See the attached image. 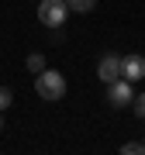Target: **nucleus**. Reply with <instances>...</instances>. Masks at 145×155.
I'll list each match as a JSON object with an SVG mask.
<instances>
[{
	"label": "nucleus",
	"instance_id": "obj_1",
	"mask_svg": "<svg viewBox=\"0 0 145 155\" xmlns=\"http://www.w3.org/2000/svg\"><path fill=\"white\" fill-rule=\"evenodd\" d=\"M35 93H38L42 100H62L66 97V76L62 72H56V69H42L38 76H35Z\"/></svg>",
	"mask_w": 145,
	"mask_h": 155
},
{
	"label": "nucleus",
	"instance_id": "obj_2",
	"mask_svg": "<svg viewBox=\"0 0 145 155\" xmlns=\"http://www.w3.org/2000/svg\"><path fill=\"white\" fill-rule=\"evenodd\" d=\"M69 17V4L66 0H38V21L45 28H62Z\"/></svg>",
	"mask_w": 145,
	"mask_h": 155
},
{
	"label": "nucleus",
	"instance_id": "obj_3",
	"mask_svg": "<svg viewBox=\"0 0 145 155\" xmlns=\"http://www.w3.org/2000/svg\"><path fill=\"white\" fill-rule=\"evenodd\" d=\"M135 100V90L128 79H114V83H107V104L111 107H128Z\"/></svg>",
	"mask_w": 145,
	"mask_h": 155
},
{
	"label": "nucleus",
	"instance_id": "obj_4",
	"mask_svg": "<svg viewBox=\"0 0 145 155\" xmlns=\"http://www.w3.org/2000/svg\"><path fill=\"white\" fill-rule=\"evenodd\" d=\"M121 79H128V83L145 79V55H138V52L121 55Z\"/></svg>",
	"mask_w": 145,
	"mask_h": 155
},
{
	"label": "nucleus",
	"instance_id": "obj_5",
	"mask_svg": "<svg viewBox=\"0 0 145 155\" xmlns=\"http://www.w3.org/2000/svg\"><path fill=\"white\" fill-rule=\"evenodd\" d=\"M97 76H100V83H114V79H121V55H114V52L100 55V62H97Z\"/></svg>",
	"mask_w": 145,
	"mask_h": 155
},
{
	"label": "nucleus",
	"instance_id": "obj_6",
	"mask_svg": "<svg viewBox=\"0 0 145 155\" xmlns=\"http://www.w3.org/2000/svg\"><path fill=\"white\" fill-rule=\"evenodd\" d=\"M24 66H28V69L35 72V76H38V72L45 69V55H38V52H31V55H28V59H24Z\"/></svg>",
	"mask_w": 145,
	"mask_h": 155
},
{
	"label": "nucleus",
	"instance_id": "obj_7",
	"mask_svg": "<svg viewBox=\"0 0 145 155\" xmlns=\"http://www.w3.org/2000/svg\"><path fill=\"white\" fill-rule=\"evenodd\" d=\"M66 4H69V11L86 14V11H93V7H97V0H66Z\"/></svg>",
	"mask_w": 145,
	"mask_h": 155
},
{
	"label": "nucleus",
	"instance_id": "obj_8",
	"mask_svg": "<svg viewBox=\"0 0 145 155\" xmlns=\"http://www.w3.org/2000/svg\"><path fill=\"white\" fill-rule=\"evenodd\" d=\"M121 152L124 155H145V145L142 141H128V145H121Z\"/></svg>",
	"mask_w": 145,
	"mask_h": 155
},
{
	"label": "nucleus",
	"instance_id": "obj_9",
	"mask_svg": "<svg viewBox=\"0 0 145 155\" xmlns=\"http://www.w3.org/2000/svg\"><path fill=\"white\" fill-rule=\"evenodd\" d=\"M11 104H14V93H11V86H0V110H7Z\"/></svg>",
	"mask_w": 145,
	"mask_h": 155
},
{
	"label": "nucleus",
	"instance_id": "obj_10",
	"mask_svg": "<svg viewBox=\"0 0 145 155\" xmlns=\"http://www.w3.org/2000/svg\"><path fill=\"white\" fill-rule=\"evenodd\" d=\"M131 107H135V114L145 121V93H135V100H131Z\"/></svg>",
	"mask_w": 145,
	"mask_h": 155
},
{
	"label": "nucleus",
	"instance_id": "obj_11",
	"mask_svg": "<svg viewBox=\"0 0 145 155\" xmlns=\"http://www.w3.org/2000/svg\"><path fill=\"white\" fill-rule=\"evenodd\" d=\"M0 131H4V121H0Z\"/></svg>",
	"mask_w": 145,
	"mask_h": 155
},
{
	"label": "nucleus",
	"instance_id": "obj_12",
	"mask_svg": "<svg viewBox=\"0 0 145 155\" xmlns=\"http://www.w3.org/2000/svg\"><path fill=\"white\" fill-rule=\"evenodd\" d=\"M142 145H145V138H142Z\"/></svg>",
	"mask_w": 145,
	"mask_h": 155
}]
</instances>
